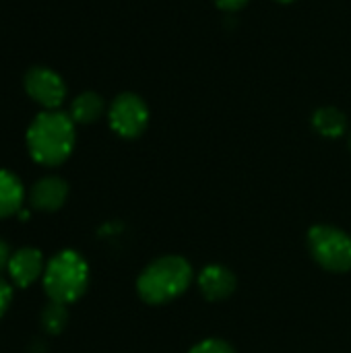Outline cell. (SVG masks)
<instances>
[{
  "label": "cell",
  "mask_w": 351,
  "mask_h": 353,
  "mask_svg": "<svg viewBox=\"0 0 351 353\" xmlns=\"http://www.w3.org/2000/svg\"><path fill=\"white\" fill-rule=\"evenodd\" d=\"M25 91L46 110H56L66 97V85L62 77L46 66H35L25 74Z\"/></svg>",
  "instance_id": "6"
},
{
  "label": "cell",
  "mask_w": 351,
  "mask_h": 353,
  "mask_svg": "<svg viewBox=\"0 0 351 353\" xmlns=\"http://www.w3.org/2000/svg\"><path fill=\"white\" fill-rule=\"evenodd\" d=\"M8 261H10V250H8V244L4 240H0V271L8 267Z\"/></svg>",
  "instance_id": "17"
},
{
  "label": "cell",
  "mask_w": 351,
  "mask_h": 353,
  "mask_svg": "<svg viewBox=\"0 0 351 353\" xmlns=\"http://www.w3.org/2000/svg\"><path fill=\"white\" fill-rule=\"evenodd\" d=\"M6 271L10 275V281L17 288L25 290L33 285L39 277H43V271H46V261H43L41 250L31 248V246L19 248L17 252L10 254Z\"/></svg>",
  "instance_id": "7"
},
{
  "label": "cell",
  "mask_w": 351,
  "mask_h": 353,
  "mask_svg": "<svg viewBox=\"0 0 351 353\" xmlns=\"http://www.w3.org/2000/svg\"><path fill=\"white\" fill-rule=\"evenodd\" d=\"M112 130L122 139H137L147 130L149 108L137 93H120L108 112Z\"/></svg>",
  "instance_id": "5"
},
{
  "label": "cell",
  "mask_w": 351,
  "mask_h": 353,
  "mask_svg": "<svg viewBox=\"0 0 351 353\" xmlns=\"http://www.w3.org/2000/svg\"><path fill=\"white\" fill-rule=\"evenodd\" d=\"M277 2H283V4H288V2H294V0H277Z\"/></svg>",
  "instance_id": "18"
},
{
  "label": "cell",
  "mask_w": 351,
  "mask_h": 353,
  "mask_svg": "<svg viewBox=\"0 0 351 353\" xmlns=\"http://www.w3.org/2000/svg\"><path fill=\"white\" fill-rule=\"evenodd\" d=\"M103 110L106 103L101 95L95 91H85L70 103V118L74 120V124H91L101 118Z\"/></svg>",
  "instance_id": "12"
},
{
  "label": "cell",
  "mask_w": 351,
  "mask_h": 353,
  "mask_svg": "<svg viewBox=\"0 0 351 353\" xmlns=\"http://www.w3.org/2000/svg\"><path fill=\"white\" fill-rule=\"evenodd\" d=\"M221 10H228V12H236L240 8H244L248 4V0H213Z\"/></svg>",
  "instance_id": "16"
},
{
  "label": "cell",
  "mask_w": 351,
  "mask_h": 353,
  "mask_svg": "<svg viewBox=\"0 0 351 353\" xmlns=\"http://www.w3.org/2000/svg\"><path fill=\"white\" fill-rule=\"evenodd\" d=\"M308 250L312 259L331 273L351 271V236L335 225H314L308 232Z\"/></svg>",
  "instance_id": "4"
},
{
  "label": "cell",
  "mask_w": 351,
  "mask_h": 353,
  "mask_svg": "<svg viewBox=\"0 0 351 353\" xmlns=\"http://www.w3.org/2000/svg\"><path fill=\"white\" fill-rule=\"evenodd\" d=\"M25 203V186L17 174L0 170V219L17 215Z\"/></svg>",
  "instance_id": "10"
},
{
  "label": "cell",
  "mask_w": 351,
  "mask_h": 353,
  "mask_svg": "<svg viewBox=\"0 0 351 353\" xmlns=\"http://www.w3.org/2000/svg\"><path fill=\"white\" fill-rule=\"evenodd\" d=\"M10 302H12V288L0 277V319L6 314V310L10 308Z\"/></svg>",
  "instance_id": "15"
},
{
  "label": "cell",
  "mask_w": 351,
  "mask_h": 353,
  "mask_svg": "<svg viewBox=\"0 0 351 353\" xmlns=\"http://www.w3.org/2000/svg\"><path fill=\"white\" fill-rule=\"evenodd\" d=\"M312 128L327 139H339L348 130V118L339 108L327 105L312 114Z\"/></svg>",
  "instance_id": "11"
},
{
  "label": "cell",
  "mask_w": 351,
  "mask_h": 353,
  "mask_svg": "<svg viewBox=\"0 0 351 353\" xmlns=\"http://www.w3.org/2000/svg\"><path fill=\"white\" fill-rule=\"evenodd\" d=\"M77 141L74 120L70 114L46 110L33 118L27 128V149L35 163L56 168L64 163Z\"/></svg>",
  "instance_id": "1"
},
{
  "label": "cell",
  "mask_w": 351,
  "mask_h": 353,
  "mask_svg": "<svg viewBox=\"0 0 351 353\" xmlns=\"http://www.w3.org/2000/svg\"><path fill=\"white\" fill-rule=\"evenodd\" d=\"M87 285L89 265L77 250H60L46 263L43 290L52 302L74 304L87 292Z\"/></svg>",
  "instance_id": "3"
},
{
  "label": "cell",
  "mask_w": 351,
  "mask_h": 353,
  "mask_svg": "<svg viewBox=\"0 0 351 353\" xmlns=\"http://www.w3.org/2000/svg\"><path fill=\"white\" fill-rule=\"evenodd\" d=\"M194 281V269L192 265L178 254H166L149 263L139 279H137V292L143 302L151 306H161L178 300Z\"/></svg>",
  "instance_id": "2"
},
{
  "label": "cell",
  "mask_w": 351,
  "mask_h": 353,
  "mask_svg": "<svg viewBox=\"0 0 351 353\" xmlns=\"http://www.w3.org/2000/svg\"><path fill=\"white\" fill-rule=\"evenodd\" d=\"M68 323V310L60 302H52L41 310V329L48 335H60Z\"/></svg>",
  "instance_id": "13"
},
{
  "label": "cell",
  "mask_w": 351,
  "mask_h": 353,
  "mask_svg": "<svg viewBox=\"0 0 351 353\" xmlns=\"http://www.w3.org/2000/svg\"><path fill=\"white\" fill-rule=\"evenodd\" d=\"M236 275L230 267L213 263L203 267V271L197 277L199 292L209 300V302H221L228 300L236 292Z\"/></svg>",
  "instance_id": "8"
},
{
  "label": "cell",
  "mask_w": 351,
  "mask_h": 353,
  "mask_svg": "<svg viewBox=\"0 0 351 353\" xmlns=\"http://www.w3.org/2000/svg\"><path fill=\"white\" fill-rule=\"evenodd\" d=\"M66 199H68V184L58 176H46L37 180L29 192L31 207L46 213H54L62 209Z\"/></svg>",
  "instance_id": "9"
},
{
  "label": "cell",
  "mask_w": 351,
  "mask_h": 353,
  "mask_svg": "<svg viewBox=\"0 0 351 353\" xmlns=\"http://www.w3.org/2000/svg\"><path fill=\"white\" fill-rule=\"evenodd\" d=\"M188 353H236V350L223 339L209 337V339H203L197 345H192Z\"/></svg>",
  "instance_id": "14"
}]
</instances>
